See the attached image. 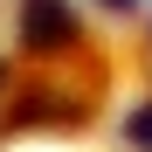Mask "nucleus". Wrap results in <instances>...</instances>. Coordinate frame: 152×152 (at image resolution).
Here are the masks:
<instances>
[{"label":"nucleus","instance_id":"f257e3e1","mask_svg":"<svg viewBox=\"0 0 152 152\" xmlns=\"http://www.w3.org/2000/svg\"><path fill=\"white\" fill-rule=\"evenodd\" d=\"M69 35H76V14L62 7V0H28V42L35 48H56Z\"/></svg>","mask_w":152,"mask_h":152},{"label":"nucleus","instance_id":"f03ea898","mask_svg":"<svg viewBox=\"0 0 152 152\" xmlns=\"http://www.w3.org/2000/svg\"><path fill=\"white\" fill-rule=\"evenodd\" d=\"M132 138H138V145H152V111H138V118H132Z\"/></svg>","mask_w":152,"mask_h":152}]
</instances>
